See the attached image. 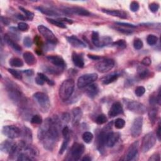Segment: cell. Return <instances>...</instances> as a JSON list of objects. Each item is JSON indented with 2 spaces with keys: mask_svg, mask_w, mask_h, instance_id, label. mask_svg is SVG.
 Here are the masks:
<instances>
[{
  "mask_svg": "<svg viewBox=\"0 0 161 161\" xmlns=\"http://www.w3.org/2000/svg\"><path fill=\"white\" fill-rule=\"evenodd\" d=\"M58 122L56 120L47 118L38 131V138L47 150H52L59 139Z\"/></svg>",
  "mask_w": 161,
  "mask_h": 161,
  "instance_id": "obj_1",
  "label": "cell"
},
{
  "mask_svg": "<svg viewBox=\"0 0 161 161\" xmlns=\"http://www.w3.org/2000/svg\"><path fill=\"white\" fill-rule=\"evenodd\" d=\"M6 88L10 98L12 101H13L16 104H20L23 103V94L16 84L11 81L6 82Z\"/></svg>",
  "mask_w": 161,
  "mask_h": 161,
  "instance_id": "obj_2",
  "label": "cell"
},
{
  "mask_svg": "<svg viewBox=\"0 0 161 161\" xmlns=\"http://www.w3.org/2000/svg\"><path fill=\"white\" fill-rule=\"evenodd\" d=\"M75 86L74 81L72 79L66 80L60 85L59 91V95L62 101H67L72 96Z\"/></svg>",
  "mask_w": 161,
  "mask_h": 161,
  "instance_id": "obj_3",
  "label": "cell"
},
{
  "mask_svg": "<svg viewBox=\"0 0 161 161\" xmlns=\"http://www.w3.org/2000/svg\"><path fill=\"white\" fill-rule=\"evenodd\" d=\"M36 103L38 105L40 110L43 113H46L50 107V102L48 96L44 93L37 92L33 96Z\"/></svg>",
  "mask_w": 161,
  "mask_h": 161,
  "instance_id": "obj_4",
  "label": "cell"
},
{
  "mask_svg": "<svg viewBox=\"0 0 161 161\" xmlns=\"http://www.w3.org/2000/svg\"><path fill=\"white\" fill-rule=\"evenodd\" d=\"M156 142V137L154 133L150 132L145 135L142 138L141 150L143 152H147L152 148Z\"/></svg>",
  "mask_w": 161,
  "mask_h": 161,
  "instance_id": "obj_5",
  "label": "cell"
},
{
  "mask_svg": "<svg viewBox=\"0 0 161 161\" xmlns=\"http://www.w3.org/2000/svg\"><path fill=\"white\" fill-rule=\"evenodd\" d=\"M115 66L114 60L111 59H106L96 63L95 68L98 72L101 73H106L113 68Z\"/></svg>",
  "mask_w": 161,
  "mask_h": 161,
  "instance_id": "obj_6",
  "label": "cell"
},
{
  "mask_svg": "<svg viewBox=\"0 0 161 161\" xmlns=\"http://www.w3.org/2000/svg\"><path fill=\"white\" fill-rule=\"evenodd\" d=\"M98 74L96 73L86 74L80 77L78 80L77 85L79 88H83L91 84L98 79Z\"/></svg>",
  "mask_w": 161,
  "mask_h": 161,
  "instance_id": "obj_7",
  "label": "cell"
},
{
  "mask_svg": "<svg viewBox=\"0 0 161 161\" xmlns=\"http://www.w3.org/2000/svg\"><path fill=\"white\" fill-rule=\"evenodd\" d=\"M2 133L4 135L8 136L11 139L19 138L22 134L21 130L16 126L7 125L3 127Z\"/></svg>",
  "mask_w": 161,
  "mask_h": 161,
  "instance_id": "obj_8",
  "label": "cell"
},
{
  "mask_svg": "<svg viewBox=\"0 0 161 161\" xmlns=\"http://www.w3.org/2000/svg\"><path fill=\"white\" fill-rule=\"evenodd\" d=\"M38 30L40 34L46 39L48 43L56 44L57 42V38H56L55 35L47 27L40 25L38 27Z\"/></svg>",
  "mask_w": 161,
  "mask_h": 161,
  "instance_id": "obj_9",
  "label": "cell"
},
{
  "mask_svg": "<svg viewBox=\"0 0 161 161\" xmlns=\"http://www.w3.org/2000/svg\"><path fill=\"white\" fill-rule=\"evenodd\" d=\"M143 126V118L142 117H138L136 118L133 121L132 125L130 129V132L133 137H137L140 135L142 131Z\"/></svg>",
  "mask_w": 161,
  "mask_h": 161,
  "instance_id": "obj_10",
  "label": "cell"
},
{
  "mask_svg": "<svg viewBox=\"0 0 161 161\" xmlns=\"http://www.w3.org/2000/svg\"><path fill=\"white\" fill-rule=\"evenodd\" d=\"M63 11H64V13L67 14H74L78 15L80 16H86L88 17L89 16L91 13L89 11H88L86 9H84L82 7H68L65 8L64 9Z\"/></svg>",
  "mask_w": 161,
  "mask_h": 161,
  "instance_id": "obj_11",
  "label": "cell"
},
{
  "mask_svg": "<svg viewBox=\"0 0 161 161\" xmlns=\"http://www.w3.org/2000/svg\"><path fill=\"white\" fill-rule=\"evenodd\" d=\"M84 149L85 147L83 144H79V143H74L72 145L71 150V156L74 160H79L84 153Z\"/></svg>",
  "mask_w": 161,
  "mask_h": 161,
  "instance_id": "obj_12",
  "label": "cell"
},
{
  "mask_svg": "<svg viewBox=\"0 0 161 161\" xmlns=\"http://www.w3.org/2000/svg\"><path fill=\"white\" fill-rule=\"evenodd\" d=\"M127 108L131 111L138 114H144L146 111V108L144 105L135 101L129 102L127 105Z\"/></svg>",
  "mask_w": 161,
  "mask_h": 161,
  "instance_id": "obj_13",
  "label": "cell"
},
{
  "mask_svg": "<svg viewBox=\"0 0 161 161\" xmlns=\"http://www.w3.org/2000/svg\"><path fill=\"white\" fill-rule=\"evenodd\" d=\"M17 144L11 140H5L1 144V150L5 153H8L10 155L16 150Z\"/></svg>",
  "mask_w": 161,
  "mask_h": 161,
  "instance_id": "obj_14",
  "label": "cell"
},
{
  "mask_svg": "<svg viewBox=\"0 0 161 161\" xmlns=\"http://www.w3.org/2000/svg\"><path fill=\"white\" fill-rule=\"evenodd\" d=\"M120 133L118 132L108 133L106 138V145L108 147H113L120 138Z\"/></svg>",
  "mask_w": 161,
  "mask_h": 161,
  "instance_id": "obj_15",
  "label": "cell"
},
{
  "mask_svg": "<svg viewBox=\"0 0 161 161\" xmlns=\"http://www.w3.org/2000/svg\"><path fill=\"white\" fill-rule=\"evenodd\" d=\"M138 142L136 141L130 145V148L128 150V152L127 154L125 160H132L137 156L138 154Z\"/></svg>",
  "mask_w": 161,
  "mask_h": 161,
  "instance_id": "obj_16",
  "label": "cell"
},
{
  "mask_svg": "<svg viewBox=\"0 0 161 161\" xmlns=\"http://www.w3.org/2000/svg\"><path fill=\"white\" fill-rule=\"evenodd\" d=\"M123 107L120 102H115L112 105L108 115L110 117H115L123 113Z\"/></svg>",
  "mask_w": 161,
  "mask_h": 161,
  "instance_id": "obj_17",
  "label": "cell"
},
{
  "mask_svg": "<svg viewBox=\"0 0 161 161\" xmlns=\"http://www.w3.org/2000/svg\"><path fill=\"white\" fill-rule=\"evenodd\" d=\"M47 59L54 66L58 67V68L64 69L66 67L64 60L59 56H49L47 57Z\"/></svg>",
  "mask_w": 161,
  "mask_h": 161,
  "instance_id": "obj_18",
  "label": "cell"
},
{
  "mask_svg": "<svg viewBox=\"0 0 161 161\" xmlns=\"http://www.w3.org/2000/svg\"><path fill=\"white\" fill-rule=\"evenodd\" d=\"M102 11L106 14L111 15V16L120 18V19H125L127 18V14L125 11L121 10H106V9H102Z\"/></svg>",
  "mask_w": 161,
  "mask_h": 161,
  "instance_id": "obj_19",
  "label": "cell"
},
{
  "mask_svg": "<svg viewBox=\"0 0 161 161\" xmlns=\"http://www.w3.org/2000/svg\"><path fill=\"white\" fill-rule=\"evenodd\" d=\"M67 40L69 42V43L72 45V46L76 48H85L86 47V45L83 42L80 40L77 37L74 35L71 36V37H67Z\"/></svg>",
  "mask_w": 161,
  "mask_h": 161,
  "instance_id": "obj_20",
  "label": "cell"
},
{
  "mask_svg": "<svg viewBox=\"0 0 161 161\" xmlns=\"http://www.w3.org/2000/svg\"><path fill=\"white\" fill-rule=\"evenodd\" d=\"M99 92V87L96 84H91L87 87L86 94L89 98H93L98 95Z\"/></svg>",
  "mask_w": 161,
  "mask_h": 161,
  "instance_id": "obj_21",
  "label": "cell"
},
{
  "mask_svg": "<svg viewBox=\"0 0 161 161\" xmlns=\"http://www.w3.org/2000/svg\"><path fill=\"white\" fill-rule=\"evenodd\" d=\"M72 59L74 64L80 68H83L84 66V62L83 57L76 52L72 53Z\"/></svg>",
  "mask_w": 161,
  "mask_h": 161,
  "instance_id": "obj_22",
  "label": "cell"
},
{
  "mask_svg": "<svg viewBox=\"0 0 161 161\" xmlns=\"http://www.w3.org/2000/svg\"><path fill=\"white\" fill-rule=\"evenodd\" d=\"M72 116H73L72 123L74 125H77L80 122L82 118V116H83V111H82L81 109L79 107L74 108L72 110Z\"/></svg>",
  "mask_w": 161,
  "mask_h": 161,
  "instance_id": "obj_23",
  "label": "cell"
},
{
  "mask_svg": "<svg viewBox=\"0 0 161 161\" xmlns=\"http://www.w3.org/2000/svg\"><path fill=\"white\" fill-rule=\"evenodd\" d=\"M36 8H37V10H38L39 11H40L41 13H44L46 15H48V16L57 17L59 15L58 12L52 10V9H50L49 8L44 7H38Z\"/></svg>",
  "mask_w": 161,
  "mask_h": 161,
  "instance_id": "obj_24",
  "label": "cell"
},
{
  "mask_svg": "<svg viewBox=\"0 0 161 161\" xmlns=\"http://www.w3.org/2000/svg\"><path fill=\"white\" fill-rule=\"evenodd\" d=\"M23 56L25 62L29 66L34 65L37 62L34 55L32 52H25L23 54Z\"/></svg>",
  "mask_w": 161,
  "mask_h": 161,
  "instance_id": "obj_25",
  "label": "cell"
},
{
  "mask_svg": "<svg viewBox=\"0 0 161 161\" xmlns=\"http://www.w3.org/2000/svg\"><path fill=\"white\" fill-rule=\"evenodd\" d=\"M5 41L7 42V44L10 46L13 49H14L15 51L20 52L22 51V47H21L19 44H17L16 42H15L13 40H11L10 37H8L7 35L5 36Z\"/></svg>",
  "mask_w": 161,
  "mask_h": 161,
  "instance_id": "obj_26",
  "label": "cell"
},
{
  "mask_svg": "<svg viewBox=\"0 0 161 161\" xmlns=\"http://www.w3.org/2000/svg\"><path fill=\"white\" fill-rule=\"evenodd\" d=\"M91 41L94 45L97 47H101L99 33L97 32H93L91 35Z\"/></svg>",
  "mask_w": 161,
  "mask_h": 161,
  "instance_id": "obj_27",
  "label": "cell"
},
{
  "mask_svg": "<svg viewBox=\"0 0 161 161\" xmlns=\"http://www.w3.org/2000/svg\"><path fill=\"white\" fill-rule=\"evenodd\" d=\"M119 77V74L118 73L112 74L111 75H109L108 76H106L103 81V83L104 84H108L111 83H113L115 81H116L118 78Z\"/></svg>",
  "mask_w": 161,
  "mask_h": 161,
  "instance_id": "obj_28",
  "label": "cell"
},
{
  "mask_svg": "<svg viewBox=\"0 0 161 161\" xmlns=\"http://www.w3.org/2000/svg\"><path fill=\"white\" fill-rule=\"evenodd\" d=\"M23 131V137L25 138V140H23V141H25L27 143H28L29 142H31L32 138V134L31 130H30L28 128H27V127H24Z\"/></svg>",
  "mask_w": 161,
  "mask_h": 161,
  "instance_id": "obj_29",
  "label": "cell"
},
{
  "mask_svg": "<svg viewBox=\"0 0 161 161\" xmlns=\"http://www.w3.org/2000/svg\"><path fill=\"white\" fill-rule=\"evenodd\" d=\"M9 64L11 66L15 67V68H21L23 66V62L22 60L19 58H17V57L11 59Z\"/></svg>",
  "mask_w": 161,
  "mask_h": 161,
  "instance_id": "obj_30",
  "label": "cell"
},
{
  "mask_svg": "<svg viewBox=\"0 0 161 161\" xmlns=\"http://www.w3.org/2000/svg\"><path fill=\"white\" fill-rule=\"evenodd\" d=\"M157 111L156 108L152 109L151 110L148 112V118L150 121V122L154 124L157 120Z\"/></svg>",
  "mask_w": 161,
  "mask_h": 161,
  "instance_id": "obj_31",
  "label": "cell"
},
{
  "mask_svg": "<svg viewBox=\"0 0 161 161\" xmlns=\"http://www.w3.org/2000/svg\"><path fill=\"white\" fill-rule=\"evenodd\" d=\"M138 74L141 79H145L149 74V71L146 68L139 67L138 68Z\"/></svg>",
  "mask_w": 161,
  "mask_h": 161,
  "instance_id": "obj_32",
  "label": "cell"
},
{
  "mask_svg": "<svg viewBox=\"0 0 161 161\" xmlns=\"http://www.w3.org/2000/svg\"><path fill=\"white\" fill-rule=\"evenodd\" d=\"M47 21L49 23H50L52 25H55L56 27H58L59 28H66V25L64 24L63 23H62L61 22H60L59 20H54L52 19H47Z\"/></svg>",
  "mask_w": 161,
  "mask_h": 161,
  "instance_id": "obj_33",
  "label": "cell"
},
{
  "mask_svg": "<svg viewBox=\"0 0 161 161\" xmlns=\"http://www.w3.org/2000/svg\"><path fill=\"white\" fill-rule=\"evenodd\" d=\"M93 138V135L89 132H86L83 133V140L87 143V144H89V143L92 141Z\"/></svg>",
  "mask_w": 161,
  "mask_h": 161,
  "instance_id": "obj_34",
  "label": "cell"
},
{
  "mask_svg": "<svg viewBox=\"0 0 161 161\" xmlns=\"http://www.w3.org/2000/svg\"><path fill=\"white\" fill-rule=\"evenodd\" d=\"M125 125V121L122 118H117L115 121V127L117 129H121Z\"/></svg>",
  "mask_w": 161,
  "mask_h": 161,
  "instance_id": "obj_35",
  "label": "cell"
},
{
  "mask_svg": "<svg viewBox=\"0 0 161 161\" xmlns=\"http://www.w3.org/2000/svg\"><path fill=\"white\" fill-rule=\"evenodd\" d=\"M69 142V136L64 138V140L62 144L61 145V147H60V150H59L60 154H62L66 151L67 148H68Z\"/></svg>",
  "mask_w": 161,
  "mask_h": 161,
  "instance_id": "obj_36",
  "label": "cell"
},
{
  "mask_svg": "<svg viewBox=\"0 0 161 161\" xmlns=\"http://www.w3.org/2000/svg\"><path fill=\"white\" fill-rule=\"evenodd\" d=\"M158 38L154 35H149L147 38V44L150 45H154L157 43Z\"/></svg>",
  "mask_w": 161,
  "mask_h": 161,
  "instance_id": "obj_37",
  "label": "cell"
},
{
  "mask_svg": "<svg viewBox=\"0 0 161 161\" xmlns=\"http://www.w3.org/2000/svg\"><path fill=\"white\" fill-rule=\"evenodd\" d=\"M8 71L14 78L17 79V80H20L22 79V75L21 74L20 72L17 71V70H15L13 69H8Z\"/></svg>",
  "mask_w": 161,
  "mask_h": 161,
  "instance_id": "obj_38",
  "label": "cell"
},
{
  "mask_svg": "<svg viewBox=\"0 0 161 161\" xmlns=\"http://www.w3.org/2000/svg\"><path fill=\"white\" fill-rule=\"evenodd\" d=\"M19 9L22 12H23V13L25 15V17L27 18V19H28V20H32L33 19V17H34V14H33L32 12L28 11L27 10H26V9H25L22 7H20Z\"/></svg>",
  "mask_w": 161,
  "mask_h": 161,
  "instance_id": "obj_39",
  "label": "cell"
},
{
  "mask_svg": "<svg viewBox=\"0 0 161 161\" xmlns=\"http://www.w3.org/2000/svg\"><path fill=\"white\" fill-rule=\"evenodd\" d=\"M43 122L42 120V118L38 115H35L31 118V123L33 124H37V125H40Z\"/></svg>",
  "mask_w": 161,
  "mask_h": 161,
  "instance_id": "obj_40",
  "label": "cell"
},
{
  "mask_svg": "<svg viewBox=\"0 0 161 161\" xmlns=\"http://www.w3.org/2000/svg\"><path fill=\"white\" fill-rule=\"evenodd\" d=\"M107 121V118L104 114H101L98 116L96 119V122L98 125H102L105 123Z\"/></svg>",
  "mask_w": 161,
  "mask_h": 161,
  "instance_id": "obj_41",
  "label": "cell"
},
{
  "mask_svg": "<svg viewBox=\"0 0 161 161\" xmlns=\"http://www.w3.org/2000/svg\"><path fill=\"white\" fill-rule=\"evenodd\" d=\"M113 45H114V46L115 47H117L119 48L123 49V48H125L127 47V43L124 40H119L114 42V43L113 44Z\"/></svg>",
  "mask_w": 161,
  "mask_h": 161,
  "instance_id": "obj_42",
  "label": "cell"
},
{
  "mask_svg": "<svg viewBox=\"0 0 161 161\" xmlns=\"http://www.w3.org/2000/svg\"><path fill=\"white\" fill-rule=\"evenodd\" d=\"M37 76H38L39 77L41 78L42 79V80H43L45 83H47L48 84L50 85V86H52V85L54 84V83L53 81H52L51 80H50L49 78H48L47 76H45V74H42V73H38Z\"/></svg>",
  "mask_w": 161,
  "mask_h": 161,
  "instance_id": "obj_43",
  "label": "cell"
},
{
  "mask_svg": "<svg viewBox=\"0 0 161 161\" xmlns=\"http://www.w3.org/2000/svg\"><path fill=\"white\" fill-rule=\"evenodd\" d=\"M111 40H112V39L109 37H103L100 38V42H101V47L111 44Z\"/></svg>",
  "mask_w": 161,
  "mask_h": 161,
  "instance_id": "obj_44",
  "label": "cell"
},
{
  "mask_svg": "<svg viewBox=\"0 0 161 161\" xmlns=\"http://www.w3.org/2000/svg\"><path fill=\"white\" fill-rule=\"evenodd\" d=\"M145 92V89L143 86H138L135 90V94L136 96L140 97L144 95Z\"/></svg>",
  "mask_w": 161,
  "mask_h": 161,
  "instance_id": "obj_45",
  "label": "cell"
},
{
  "mask_svg": "<svg viewBox=\"0 0 161 161\" xmlns=\"http://www.w3.org/2000/svg\"><path fill=\"white\" fill-rule=\"evenodd\" d=\"M143 45H144V44H143L142 41L139 38L135 39L134 42H133V47L136 50L141 49L143 47Z\"/></svg>",
  "mask_w": 161,
  "mask_h": 161,
  "instance_id": "obj_46",
  "label": "cell"
},
{
  "mask_svg": "<svg viewBox=\"0 0 161 161\" xmlns=\"http://www.w3.org/2000/svg\"><path fill=\"white\" fill-rule=\"evenodd\" d=\"M18 28L19 29V30L21 31L25 32L27 31L29 28V26L27 23H24V22H20L18 24Z\"/></svg>",
  "mask_w": 161,
  "mask_h": 161,
  "instance_id": "obj_47",
  "label": "cell"
},
{
  "mask_svg": "<svg viewBox=\"0 0 161 161\" xmlns=\"http://www.w3.org/2000/svg\"><path fill=\"white\" fill-rule=\"evenodd\" d=\"M130 8L132 11L133 12H136L139 10V4L138 2L136 1H132L130 3Z\"/></svg>",
  "mask_w": 161,
  "mask_h": 161,
  "instance_id": "obj_48",
  "label": "cell"
},
{
  "mask_svg": "<svg viewBox=\"0 0 161 161\" xmlns=\"http://www.w3.org/2000/svg\"><path fill=\"white\" fill-rule=\"evenodd\" d=\"M148 8H149L150 10L152 13H156L158 11L159 8V4L156 3H151L148 6Z\"/></svg>",
  "mask_w": 161,
  "mask_h": 161,
  "instance_id": "obj_49",
  "label": "cell"
},
{
  "mask_svg": "<svg viewBox=\"0 0 161 161\" xmlns=\"http://www.w3.org/2000/svg\"><path fill=\"white\" fill-rule=\"evenodd\" d=\"M23 44L25 45V46L30 48L32 47V39L30 38V37H26L24 38V40H23Z\"/></svg>",
  "mask_w": 161,
  "mask_h": 161,
  "instance_id": "obj_50",
  "label": "cell"
},
{
  "mask_svg": "<svg viewBox=\"0 0 161 161\" xmlns=\"http://www.w3.org/2000/svg\"><path fill=\"white\" fill-rule=\"evenodd\" d=\"M151 62H152L151 59L148 57H145V58L143 59L142 60V64L143 65H144L145 66H150L151 64Z\"/></svg>",
  "mask_w": 161,
  "mask_h": 161,
  "instance_id": "obj_51",
  "label": "cell"
},
{
  "mask_svg": "<svg viewBox=\"0 0 161 161\" xmlns=\"http://www.w3.org/2000/svg\"><path fill=\"white\" fill-rule=\"evenodd\" d=\"M117 25H120V26H123L125 27H129V28H134L136 27L135 25H132V24H130V23H123V22H117L116 23Z\"/></svg>",
  "mask_w": 161,
  "mask_h": 161,
  "instance_id": "obj_52",
  "label": "cell"
},
{
  "mask_svg": "<svg viewBox=\"0 0 161 161\" xmlns=\"http://www.w3.org/2000/svg\"><path fill=\"white\" fill-rule=\"evenodd\" d=\"M160 160V155L159 154H154L153 156H152L149 159H148V160L149 161H159Z\"/></svg>",
  "mask_w": 161,
  "mask_h": 161,
  "instance_id": "obj_53",
  "label": "cell"
},
{
  "mask_svg": "<svg viewBox=\"0 0 161 161\" xmlns=\"http://www.w3.org/2000/svg\"><path fill=\"white\" fill-rule=\"evenodd\" d=\"M62 135L64 136V138H66L67 136H69V129L68 127H65L63 129L62 131Z\"/></svg>",
  "mask_w": 161,
  "mask_h": 161,
  "instance_id": "obj_54",
  "label": "cell"
},
{
  "mask_svg": "<svg viewBox=\"0 0 161 161\" xmlns=\"http://www.w3.org/2000/svg\"><path fill=\"white\" fill-rule=\"evenodd\" d=\"M62 118L63 121H64L65 122L68 123L70 121V118H71V117H70V115L68 113H63V115H62Z\"/></svg>",
  "mask_w": 161,
  "mask_h": 161,
  "instance_id": "obj_55",
  "label": "cell"
},
{
  "mask_svg": "<svg viewBox=\"0 0 161 161\" xmlns=\"http://www.w3.org/2000/svg\"><path fill=\"white\" fill-rule=\"evenodd\" d=\"M116 29L118 30V31H119L123 33H125V34L129 35V34H131V33H132V31H131V30H125V29H123L121 28H116Z\"/></svg>",
  "mask_w": 161,
  "mask_h": 161,
  "instance_id": "obj_56",
  "label": "cell"
},
{
  "mask_svg": "<svg viewBox=\"0 0 161 161\" xmlns=\"http://www.w3.org/2000/svg\"><path fill=\"white\" fill-rule=\"evenodd\" d=\"M35 82L38 85H44L45 83V82L42 80V79L39 77L38 76H37V77L35 78Z\"/></svg>",
  "mask_w": 161,
  "mask_h": 161,
  "instance_id": "obj_57",
  "label": "cell"
},
{
  "mask_svg": "<svg viewBox=\"0 0 161 161\" xmlns=\"http://www.w3.org/2000/svg\"><path fill=\"white\" fill-rule=\"evenodd\" d=\"M22 72H23V73L25 74L26 75L28 76H32L33 74V70H25V71H23Z\"/></svg>",
  "mask_w": 161,
  "mask_h": 161,
  "instance_id": "obj_58",
  "label": "cell"
},
{
  "mask_svg": "<svg viewBox=\"0 0 161 161\" xmlns=\"http://www.w3.org/2000/svg\"><path fill=\"white\" fill-rule=\"evenodd\" d=\"M87 56H88V57H89V59H93V60H99L100 58H101V57H99V56H98L90 55V54H89V55H88Z\"/></svg>",
  "mask_w": 161,
  "mask_h": 161,
  "instance_id": "obj_59",
  "label": "cell"
},
{
  "mask_svg": "<svg viewBox=\"0 0 161 161\" xmlns=\"http://www.w3.org/2000/svg\"><path fill=\"white\" fill-rule=\"evenodd\" d=\"M156 135H157L158 139H159V140H160V125H159V127H158Z\"/></svg>",
  "mask_w": 161,
  "mask_h": 161,
  "instance_id": "obj_60",
  "label": "cell"
},
{
  "mask_svg": "<svg viewBox=\"0 0 161 161\" xmlns=\"http://www.w3.org/2000/svg\"><path fill=\"white\" fill-rule=\"evenodd\" d=\"M1 21H2L3 23L5 24V25H8V24L9 23V21L7 20V19H5V18L3 17H1Z\"/></svg>",
  "mask_w": 161,
  "mask_h": 161,
  "instance_id": "obj_61",
  "label": "cell"
},
{
  "mask_svg": "<svg viewBox=\"0 0 161 161\" xmlns=\"http://www.w3.org/2000/svg\"><path fill=\"white\" fill-rule=\"evenodd\" d=\"M84 161H90L91 160V159L89 157V156H86V157H84V158H83V159H82Z\"/></svg>",
  "mask_w": 161,
  "mask_h": 161,
  "instance_id": "obj_62",
  "label": "cell"
},
{
  "mask_svg": "<svg viewBox=\"0 0 161 161\" xmlns=\"http://www.w3.org/2000/svg\"><path fill=\"white\" fill-rule=\"evenodd\" d=\"M62 20L63 21H64V22H68L69 23H72V21L71 20H68V19H62Z\"/></svg>",
  "mask_w": 161,
  "mask_h": 161,
  "instance_id": "obj_63",
  "label": "cell"
}]
</instances>
